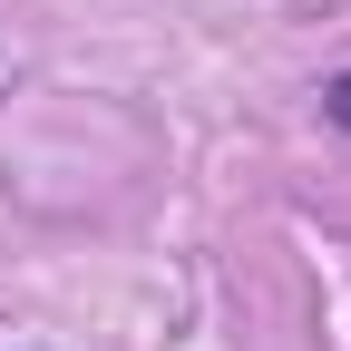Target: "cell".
Masks as SVG:
<instances>
[{
	"label": "cell",
	"instance_id": "6da1fadb",
	"mask_svg": "<svg viewBox=\"0 0 351 351\" xmlns=\"http://www.w3.org/2000/svg\"><path fill=\"white\" fill-rule=\"evenodd\" d=\"M322 127H332V137H351V69L322 78Z\"/></svg>",
	"mask_w": 351,
	"mask_h": 351
}]
</instances>
